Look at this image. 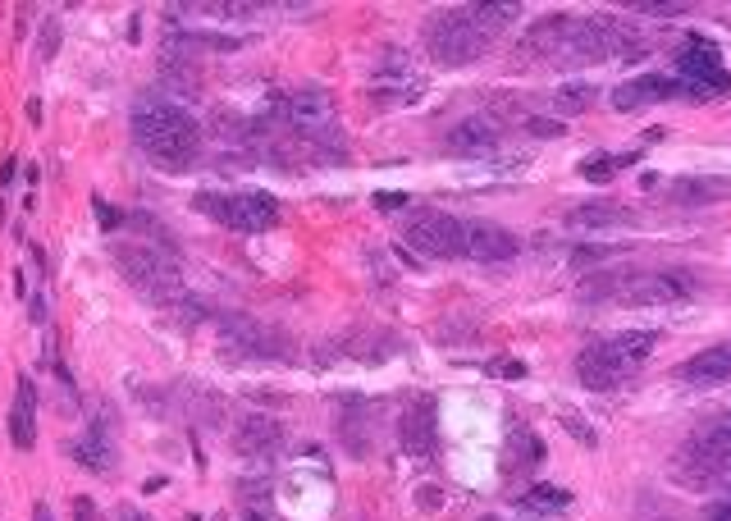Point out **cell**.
I'll list each match as a JSON object with an SVG mask.
<instances>
[{
	"mask_svg": "<svg viewBox=\"0 0 731 521\" xmlns=\"http://www.w3.org/2000/svg\"><path fill=\"white\" fill-rule=\"evenodd\" d=\"M28 315H33L37 325H42V320H46V293H37V297H33V311H28Z\"/></svg>",
	"mask_w": 731,
	"mask_h": 521,
	"instance_id": "cell-41",
	"label": "cell"
},
{
	"mask_svg": "<svg viewBox=\"0 0 731 521\" xmlns=\"http://www.w3.org/2000/svg\"><path fill=\"white\" fill-rule=\"evenodd\" d=\"M612 174H617V160H612V156H589V160H580V179H589V183H608Z\"/></svg>",
	"mask_w": 731,
	"mask_h": 521,
	"instance_id": "cell-32",
	"label": "cell"
},
{
	"mask_svg": "<svg viewBox=\"0 0 731 521\" xmlns=\"http://www.w3.org/2000/svg\"><path fill=\"white\" fill-rule=\"evenodd\" d=\"M375 206H380V210H398V206H407V192H380V197H375Z\"/></svg>",
	"mask_w": 731,
	"mask_h": 521,
	"instance_id": "cell-37",
	"label": "cell"
},
{
	"mask_svg": "<svg viewBox=\"0 0 731 521\" xmlns=\"http://www.w3.org/2000/svg\"><path fill=\"white\" fill-rule=\"evenodd\" d=\"M571 503V489H562V485H530L521 494V508H530V512H562Z\"/></svg>",
	"mask_w": 731,
	"mask_h": 521,
	"instance_id": "cell-26",
	"label": "cell"
},
{
	"mask_svg": "<svg viewBox=\"0 0 731 521\" xmlns=\"http://www.w3.org/2000/svg\"><path fill=\"white\" fill-rule=\"evenodd\" d=\"M10 439H14V448L37 444V384H33V375H19V398L10 407Z\"/></svg>",
	"mask_w": 731,
	"mask_h": 521,
	"instance_id": "cell-21",
	"label": "cell"
},
{
	"mask_svg": "<svg viewBox=\"0 0 731 521\" xmlns=\"http://www.w3.org/2000/svg\"><path fill=\"white\" fill-rule=\"evenodd\" d=\"M704 521H731V499L727 503H713V508L704 512Z\"/></svg>",
	"mask_w": 731,
	"mask_h": 521,
	"instance_id": "cell-39",
	"label": "cell"
},
{
	"mask_svg": "<svg viewBox=\"0 0 731 521\" xmlns=\"http://www.w3.org/2000/svg\"><path fill=\"white\" fill-rule=\"evenodd\" d=\"M681 380L686 384H722V380H731V343L699 347L695 357L681 366Z\"/></svg>",
	"mask_w": 731,
	"mask_h": 521,
	"instance_id": "cell-20",
	"label": "cell"
},
{
	"mask_svg": "<svg viewBox=\"0 0 731 521\" xmlns=\"http://www.w3.org/2000/svg\"><path fill=\"white\" fill-rule=\"evenodd\" d=\"M14 169H19V165H14V156H5V160H0V188L14 179Z\"/></svg>",
	"mask_w": 731,
	"mask_h": 521,
	"instance_id": "cell-40",
	"label": "cell"
},
{
	"mask_svg": "<svg viewBox=\"0 0 731 521\" xmlns=\"http://www.w3.org/2000/svg\"><path fill=\"white\" fill-rule=\"evenodd\" d=\"M557 421H562V430H567V434H571V439H576L580 448H594V444H599V434L589 430V425L580 421V416L571 412V407H562V412H557Z\"/></svg>",
	"mask_w": 731,
	"mask_h": 521,
	"instance_id": "cell-30",
	"label": "cell"
},
{
	"mask_svg": "<svg viewBox=\"0 0 731 521\" xmlns=\"http://www.w3.org/2000/svg\"><path fill=\"white\" fill-rule=\"evenodd\" d=\"M361 416H366V412H343V416H339V439H343V448H348L352 457H366V453H371V439H361V430H357Z\"/></svg>",
	"mask_w": 731,
	"mask_h": 521,
	"instance_id": "cell-29",
	"label": "cell"
},
{
	"mask_svg": "<svg viewBox=\"0 0 731 521\" xmlns=\"http://www.w3.org/2000/svg\"><path fill=\"white\" fill-rule=\"evenodd\" d=\"M115 517H119V521H142V517H137L133 508H115Z\"/></svg>",
	"mask_w": 731,
	"mask_h": 521,
	"instance_id": "cell-45",
	"label": "cell"
},
{
	"mask_svg": "<svg viewBox=\"0 0 731 521\" xmlns=\"http://www.w3.org/2000/svg\"><path fill=\"white\" fill-rule=\"evenodd\" d=\"M494 370H498V375H507V380H521V375H526L521 361H494Z\"/></svg>",
	"mask_w": 731,
	"mask_h": 521,
	"instance_id": "cell-38",
	"label": "cell"
},
{
	"mask_svg": "<svg viewBox=\"0 0 731 521\" xmlns=\"http://www.w3.org/2000/svg\"><path fill=\"white\" fill-rule=\"evenodd\" d=\"M626 46H635V37L626 28H617L612 19H594V14H585V19L553 14V19H539L526 33V51L557 60V65H594V60H608V55H631Z\"/></svg>",
	"mask_w": 731,
	"mask_h": 521,
	"instance_id": "cell-1",
	"label": "cell"
},
{
	"mask_svg": "<svg viewBox=\"0 0 731 521\" xmlns=\"http://www.w3.org/2000/svg\"><path fill=\"white\" fill-rule=\"evenodd\" d=\"M398 439H403V453L412 457H430L435 453V439H439V421H435V398H421L407 402L403 421H398Z\"/></svg>",
	"mask_w": 731,
	"mask_h": 521,
	"instance_id": "cell-15",
	"label": "cell"
},
{
	"mask_svg": "<svg viewBox=\"0 0 731 521\" xmlns=\"http://www.w3.org/2000/svg\"><path fill=\"white\" fill-rule=\"evenodd\" d=\"M516 251H521V242H516L512 229L494 224V220H467V242H462V256L471 260H512Z\"/></svg>",
	"mask_w": 731,
	"mask_h": 521,
	"instance_id": "cell-14",
	"label": "cell"
},
{
	"mask_svg": "<svg viewBox=\"0 0 731 521\" xmlns=\"http://www.w3.org/2000/svg\"><path fill=\"white\" fill-rule=\"evenodd\" d=\"M74 517L78 521H101V512H96V503H92V499H74Z\"/></svg>",
	"mask_w": 731,
	"mask_h": 521,
	"instance_id": "cell-36",
	"label": "cell"
},
{
	"mask_svg": "<svg viewBox=\"0 0 731 521\" xmlns=\"http://www.w3.org/2000/svg\"><path fill=\"white\" fill-rule=\"evenodd\" d=\"M677 471L690 485H731V412L713 416L704 430L686 439Z\"/></svg>",
	"mask_w": 731,
	"mask_h": 521,
	"instance_id": "cell-6",
	"label": "cell"
},
{
	"mask_svg": "<svg viewBox=\"0 0 731 521\" xmlns=\"http://www.w3.org/2000/svg\"><path fill=\"white\" fill-rule=\"evenodd\" d=\"M247 521H279L274 512H261V508H247Z\"/></svg>",
	"mask_w": 731,
	"mask_h": 521,
	"instance_id": "cell-42",
	"label": "cell"
},
{
	"mask_svg": "<svg viewBox=\"0 0 731 521\" xmlns=\"http://www.w3.org/2000/svg\"><path fill=\"white\" fill-rule=\"evenodd\" d=\"M489 42L494 37L467 14V5H457V10H435L426 19V51L435 55L444 69H457V65L480 60V55L489 51Z\"/></svg>",
	"mask_w": 731,
	"mask_h": 521,
	"instance_id": "cell-5",
	"label": "cell"
},
{
	"mask_svg": "<svg viewBox=\"0 0 731 521\" xmlns=\"http://www.w3.org/2000/svg\"><path fill=\"white\" fill-rule=\"evenodd\" d=\"M28 119H33V124H42V101H37V97L28 101Z\"/></svg>",
	"mask_w": 731,
	"mask_h": 521,
	"instance_id": "cell-43",
	"label": "cell"
},
{
	"mask_svg": "<svg viewBox=\"0 0 731 521\" xmlns=\"http://www.w3.org/2000/svg\"><path fill=\"white\" fill-rule=\"evenodd\" d=\"M507 467H516V471H535L539 462H544V439H539L530 425H516L512 430V439H507Z\"/></svg>",
	"mask_w": 731,
	"mask_h": 521,
	"instance_id": "cell-24",
	"label": "cell"
},
{
	"mask_svg": "<svg viewBox=\"0 0 731 521\" xmlns=\"http://www.w3.org/2000/svg\"><path fill=\"white\" fill-rule=\"evenodd\" d=\"M128 129H133V142L151 156L160 169H187L196 165L201 156V124L187 115L183 106L165 97H137L133 101V115H128Z\"/></svg>",
	"mask_w": 731,
	"mask_h": 521,
	"instance_id": "cell-2",
	"label": "cell"
},
{
	"mask_svg": "<svg viewBox=\"0 0 731 521\" xmlns=\"http://www.w3.org/2000/svg\"><path fill=\"white\" fill-rule=\"evenodd\" d=\"M69 457H74L78 467L96 471V476H106V471H115V448H110V439L101 430H87L78 434L74 444H69Z\"/></svg>",
	"mask_w": 731,
	"mask_h": 521,
	"instance_id": "cell-23",
	"label": "cell"
},
{
	"mask_svg": "<svg viewBox=\"0 0 731 521\" xmlns=\"http://www.w3.org/2000/svg\"><path fill=\"white\" fill-rule=\"evenodd\" d=\"M196 210H206L215 224L238 233H265L279 224V201L270 192H201Z\"/></svg>",
	"mask_w": 731,
	"mask_h": 521,
	"instance_id": "cell-7",
	"label": "cell"
},
{
	"mask_svg": "<svg viewBox=\"0 0 731 521\" xmlns=\"http://www.w3.org/2000/svg\"><path fill=\"white\" fill-rule=\"evenodd\" d=\"M467 14L480 23L489 37H498V33H507V28L516 23L521 5H512V0H480V5H467Z\"/></svg>",
	"mask_w": 731,
	"mask_h": 521,
	"instance_id": "cell-25",
	"label": "cell"
},
{
	"mask_svg": "<svg viewBox=\"0 0 731 521\" xmlns=\"http://www.w3.org/2000/svg\"><path fill=\"white\" fill-rule=\"evenodd\" d=\"M594 97H599V87H589V83L553 87V110H562V115H576V110H589V106H594Z\"/></svg>",
	"mask_w": 731,
	"mask_h": 521,
	"instance_id": "cell-27",
	"label": "cell"
},
{
	"mask_svg": "<svg viewBox=\"0 0 731 521\" xmlns=\"http://www.w3.org/2000/svg\"><path fill=\"white\" fill-rule=\"evenodd\" d=\"M681 97V83L677 78H663V74H644V78H631V83L612 87V106L617 110H644L654 101H672Z\"/></svg>",
	"mask_w": 731,
	"mask_h": 521,
	"instance_id": "cell-18",
	"label": "cell"
},
{
	"mask_svg": "<svg viewBox=\"0 0 731 521\" xmlns=\"http://www.w3.org/2000/svg\"><path fill=\"white\" fill-rule=\"evenodd\" d=\"M617 224H635V210L617 206V201H580L567 210V229H576V233H599V229Z\"/></svg>",
	"mask_w": 731,
	"mask_h": 521,
	"instance_id": "cell-19",
	"label": "cell"
},
{
	"mask_svg": "<svg viewBox=\"0 0 731 521\" xmlns=\"http://www.w3.org/2000/svg\"><path fill=\"white\" fill-rule=\"evenodd\" d=\"M727 197H731V179L699 174V179H677L672 183V201H681V206H713V201H727Z\"/></svg>",
	"mask_w": 731,
	"mask_h": 521,
	"instance_id": "cell-22",
	"label": "cell"
},
{
	"mask_svg": "<svg viewBox=\"0 0 731 521\" xmlns=\"http://www.w3.org/2000/svg\"><path fill=\"white\" fill-rule=\"evenodd\" d=\"M526 133H535V138H562L567 124L557 119V115H530V119H526Z\"/></svg>",
	"mask_w": 731,
	"mask_h": 521,
	"instance_id": "cell-33",
	"label": "cell"
},
{
	"mask_svg": "<svg viewBox=\"0 0 731 521\" xmlns=\"http://www.w3.org/2000/svg\"><path fill=\"white\" fill-rule=\"evenodd\" d=\"M654 343H658L654 329H626V334H612V338H594L576 352V380L594 393L617 389L654 352Z\"/></svg>",
	"mask_w": 731,
	"mask_h": 521,
	"instance_id": "cell-3",
	"label": "cell"
},
{
	"mask_svg": "<svg viewBox=\"0 0 731 521\" xmlns=\"http://www.w3.org/2000/svg\"><path fill=\"white\" fill-rule=\"evenodd\" d=\"M622 256V247L617 242H580V247H571V265L576 270H585V265H603V260Z\"/></svg>",
	"mask_w": 731,
	"mask_h": 521,
	"instance_id": "cell-28",
	"label": "cell"
},
{
	"mask_svg": "<svg viewBox=\"0 0 731 521\" xmlns=\"http://www.w3.org/2000/svg\"><path fill=\"white\" fill-rule=\"evenodd\" d=\"M403 242L421 256H462V242H467V220L448 215V210L421 206L407 210L403 220Z\"/></svg>",
	"mask_w": 731,
	"mask_h": 521,
	"instance_id": "cell-9",
	"label": "cell"
},
{
	"mask_svg": "<svg viewBox=\"0 0 731 521\" xmlns=\"http://www.w3.org/2000/svg\"><path fill=\"white\" fill-rule=\"evenodd\" d=\"M215 325H219V334H224V343L242 347L247 357H265V361H284L288 357L284 334H274L270 325H261V320H251V315H242V311H219Z\"/></svg>",
	"mask_w": 731,
	"mask_h": 521,
	"instance_id": "cell-11",
	"label": "cell"
},
{
	"mask_svg": "<svg viewBox=\"0 0 731 521\" xmlns=\"http://www.w3.org/2000/svg\"><path fill=\"white\" fill-rule=\"evenodd\" d=\"M677 69H681V83L713 87L718 97L731 87V74L722 69V51L713 42H686V51L677 55Z\"/></svg>",
	"mask_w": 731,
	"mask_h": 521,
	"instance_id": "cell-13",
	"label": "cell"
},
{
	"mask_svg": "<svg viewBox=\"0 0 731 521\" xmlns=\"http://www.w3.org/2000/svg\"><path fill=\"white\" fill-rule=\"evenodd\" d=\"M371 92L380 101H412L416 92H421V74H416L412 55L398 51V46H389V51L380 55L375 74H371Z\"/></svg>",
	"mask_w": 731,
	"mask_h": 521,
	"instance_id": "cell-12",
	"label": "cell"
},
{
	"mask_svg": "<svg viewBox=\"0 0 731 521\" xmlns=\"http://www.w3.org/2000/svg\"><path fill=\"white\" fill-rule=\"evenodd\" d=\"M421 503H426V508H439V494H435V485H426V494H421Z\"/></svg>",
	"mask_w": 731,
	"mask_h": 521,
	"instance_id": "cell-44",
	"label": "cell"
},
{
	"mask_svg": "<svg viewBox=\"0 0 731 521\" xmlns=\"http://www.w3.org/2000/svg\"><path fill=\"white\" fill-rule=\"evenodd\" d=\"M55 51H60V19L46 14L42 33H37V55H42V60H55Z\"/></svg>",
	"mask_w": 731,
	"mask_h": 521,
	"instance_id": "cell-31",
	"label": "cell"
},
{
	"mask_svg": "<svg viewBox=\"0 0 731 521\" xmlns=\"http://www.w3.org/2000/svg\"><path fill=\"white\" fill-rule=\"evenodd\" d=\"M635 14H654V19H677V14H686V5H654V0H640V5H631Z\"/></svg>",
	"mask_w": 731,
	"mask_h": 521,
	"instance_id": "cell-34",
	"label": "cell"
},
{
	"mask_svg": "<svg viewBox=\"0 0 731 521\" xmlns=\"http://www.w3.org/2000/svg\"><path fill=\"white\" fill-rule=\"evenodd\" d=\"M92 206H96V220H101V229H106V233H115V229L124 224V215H119V210H110L106 201H101V197H96V201H92Z\"/></svg>",
	"mask_w": 731,
	"mask_h": 521,
	"instance_id": "cell-35",
	"label": "cell"
},
{
	"mask_svg": "<svg viewBox=\"0 0 731 521\" xmlns=\"http://www.w3.org/2000/svg\"><path fill=\"white\" fill-rule=\"evenodd\" d=\"M690 297H695V279L686 270H622L612 306H681Z\"/></svg>",
	"mask_w": 731,
	"mask_h": 521,
	"instance_id": "cell-8",
	"label": "cell"
},
{
	"mask_svg": "<svg viewBox=\"0 0 731 521\" xmlns=\"http://www.w3.org/2000/svg\"><path fill=\"white\" fill-rule=\"evenodd\" d=\"M110 256L142 297L160 306L183 302V270H178L169 247H160V242H110Z\"/></svg>",
	"mask_w": 731,
	"mask_h": 521,
	"instance_id": "cell-4",
	"label": "cell"
},
{
	"mask_svg": "<svg viewBox=\"0 0 731 521\" xmlns=\"http://www.w3.org/2000/svg\"><path fill=\"white\" fill-rule=\"evenodd\" d=\"M284 119H288V129L302 142H311V147L339 142V106H334V97H329L325 87H302V92H293L288 106H284Z\"/></svg>",
	"mask_w": 731,
	"mask_h": 521,
	"instance_id": "cell-10",
	"label": "cell"
},
{
	"mask_svg": "<svg viewBox=\"0 0 731 521\" xmlns=\"http://www.w3.org/2000/svg\"><path fill=\"white\" fill-rule=\"evenodd\" d=\"M233 448L242 457H274L284 448V425L274 416H242L233 430Z\"/></svg>",
	"mask_w": 731,
	"mask_h": 521,
	"instance_id": "cell-17",
	"label": "cell"
},
{
	"mask_svg": "<svg viewBox=\"0 0 731 521\" xmlns=\"http://www.w3.org/2000/svg\"><path fill=\"white\" fill-rule=\"evenodd\" d=\"M498 147V124L489 115H467L444 133V151L453 156H489Z\"/></svg>",
	"mask_w": 731,
	"mask_h": 521,
	"instance_id": "cell-16",
	"label": "cell"
}]
</instances>
